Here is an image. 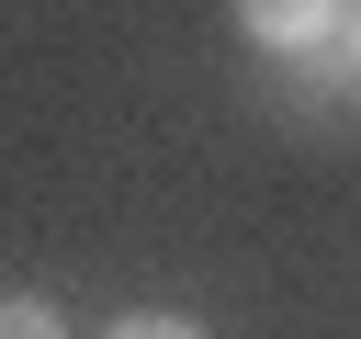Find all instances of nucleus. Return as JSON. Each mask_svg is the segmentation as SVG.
<instances>
[{
    "label": "nucleus",
    "mask_w": 361,
    "mask_h": 339,
    "mask_svg": "<svg viewBox=\"0 0 361 339\" xmlns=\"http://www.w3.org/2000/svg\"><path fill=\"white\" fill-rule=\"evenodd\" d=\"M338 45H350V79H361V11H350V34H338Z\"/></svg>",
    "instance_id": "nucleus-4"
},
{
    "label": "nucleus",
    "mask_w": 361,
    "mask_h": 339,
    "mask_svg": "<svg viewBox=\"0 0 361 339\" xmlns=\"http://www.w3.org/2000/svg\"><path fill=\"white\" fill-rule=\"evenodd\" d=\"M0 339H68V316L45 294H0Z\"/></svg>",
    "instance_id": "nucleus-2"
},
{
    "label": "nucleus",
    "mask_w": 361,
    "mask_h": 339,
    "mask_svg": "<svg viewBox=\"0 0 361 339\" xmlns=\"http://www.w3.org/2000/svg\"><path fill=\"white\" fill-rule=\"evenodd\" d=\"M350 11H361V0H237V34L271 45V56H316V45L350 34Z\"/></svg>",
    "instance_id": "nucleus-1"
},
{
    "label": "nucleus",
    "mask_w": 361,
    "mask_h": 339,
    "mask_svg": "<svg viewBox=\"0 0 361 339\" xmlns=\"http://www.w3.org/2000/svg\"><path fill=\"white\" fill-rule=\"evenodd\" d=\"M102 339H203V328H192V316H169V305H135V316H113Z\"/></svg>",
    "instance_id": "nucleus-3"
}]
</instances>
